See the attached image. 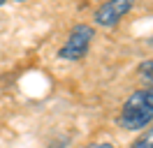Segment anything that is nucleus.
Segmentation results:
<instances>
[{
  "mask_svg": "<svg viewBox=\"0 0 153 148\" xmlns=\"http://www.w3.org/2000/svg\"><path fill=\"white\" fill-rule=\"evenodd\" d=\"M139 74H142L149 83H153V60H146V63L139 65Z\"/></svg>",
  "mask_w": 153,
  "mask_h": 148,
  "instance_id": "obj_5",
  "label": "nucleus"
},
{
  "mask_svg": "<svg viewBox=\"0 0 153 148\" xmlns=\"http://www.w3.org/2000/svg\"><path fill=\"white\" fill-rule=\"evenodd\" d=\"M130 148H153V125L149 130H144L142 134L130 144Z\"/></svg>",
  "mask_w": 153,
  "mask_h": 148,
  "instance_id": "obj_4",
  "label": "nucleus"
},
{
  "mask_svg": "<svg viewBox=\"0 0 153 148\" xmlns=\"http://www.w3.org/2000/svg\"><path fill=\"white\" fill-rule=\"evenodd\" d=\"M10 2H23V0H10Z\"/></svg>",
  "mask_w": 153,
  "mask_h": 148,
  "instance_id": "obj_7",
  "label": "nucleus"
},
{
  "mask_svg": "<svg viewBox=\"0 0 153 148\" xmlns=\"http://www.w3.org/2000/svg\"><path fill=\"white\" fill-rule=\"evenodd\" d=\"M84 148H116L114 144H107V141H100V144H88V146Z\"/></svg>",
  "mask_w": 153,
  "mask_h": 148,
  "instance_id": "obj_6",
  "label": "nucleus"
},
{
  "mask_svg": "<svg viewBox=\"0 0 153 148\" xmlns=\"http://www.w3.org/2000/svg\"><path fill=\"white\" fill-rule=\"evenodd\" d=\"M134 7V0H107L100 5V9L95 12V23L102 28L116 26L121 18Z\"/></svg>",
  "mask_w": 153,
  "mask_h": 148,
  "instance_id": "obj_3",
  "label": "nucleus"
},
{
  "mask_svg": "<svg viewBox=\"0 0 153 148\" xmlns=\"http://www.w3.org/2000/svg\"><path fill=\"white\" fill-rule=\"evenodd\" d=\"M2 2H10V0H0V5H2Z\"/></svg>",
  "mask_w": 153,
  "mask_h": 148,
  "instance_id": "obj_8",
  "label": "nucleus"
},
{
  "mask_svg": "<svg viewBox=\"0 0 153 148\" xmlns=\"http://www.w3.org/2000/svg\"><path fill=\"white\" fill-rule=\"evenodd\" d=\"M93 28L86 26V23H79V26L72 28V33L67 35L65 44L60 46V51H58V58L60 60H79V58H84L88 53V49H91V42H93Z\"/></svg>",
  "mask_w": 153,
  "mask_h": 148,
  "instance_id": "obj_2",
  "label": "nucleus"
},
{
  "mask_svg": "<svg viewBox=\"0 0 153 148\" xmlns=\"http://www.w3.org/2000/svg\"><path fill=\"white\" fill-rule=\"evenodd\" d=\"M151 120H153V88L134 90L123 102V109L118 116L121 127L128 130V132H134V130L151 125Z\"/></svg>",
  "mask_w": 153,
  "mask_h": 148,
  "instance_id": "obj_1",
  "label": "nucleus"
}]
</instances>
